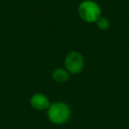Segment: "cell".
I'll return each instance as SVG.
<instances>
[{
    "label": "cell",
    "instance_id": "6da1fadb",
    "mask_svg": "<svg viewBox=\"0 0 129 129\" xmlns=\"http://www.w3.org/2000/svg\"><path fill=\"white\" fill-rule=\"evenodd\" d=\"M47 117L50 123L63 125L71 118V108L64 102L52 103L47 110Z\"/></svg>",
    "mask_w": 129,
    "mask_h": 129
},
{
    "label": "cell",
    "instance_id": "7a4b0ae2",
    "mask_svg": "<svg viewBox=\"0 0 129 129\" xmlns=\"http://www.w3.org/2000/svg\"><path fill=\"white\" fill-rule=\"evenodd\" d=\"M78 13L81 20L88 23L96 22L102 15V10L99 5L93 0H84L79 5Z\"/></svg>",
    "mask_w": 129,
    "mask_h": 129
},
{
    "label": "cell",
    "instance_id": "3957f363",
    "mask_svg": "<svg viewBox=\"0 0 129 129\" xmlns=\"http://www.w3.org/2000/svg\"><path fill=\"white\" fill-rule=\"evenodd\" d=\"M64 67L71 74H78L83 71L85 67V60L83 56L76 50L68 52L64 57Z\"/></svg>",
    "mask_w": 129,
    "mask_h": 129
},
{
    "label": "cell",
    "instance_id": "277c9868",
    "mask_svg": "<svg viewBox=\"0 0 129 129\" xmlns=\"http://www.w3.org/2000/svg\"><path fill=\"white\" fill-rule=\"evenodd\" d=\"M30 104L33 109L36 111H45L50 107V102L45 95L42 93H36L31 96Z\"/></svg>",
    "mask_w": 129,
    "mask_h": 129
},
{
    "label": "cell",
    "instance_id": "5b68a950",
    "mask_svg": "<svg viewBox=\"0 0 129 129\" xmlns=\"http://www.w3.org/2000/svg\"><path fill=\"white\" fill-rule=\"evenodd\" d=\"M52 78L56 82H66L70 78V74L64 68H57L52 73Z\"/></svg>",
    "mask_w": 129,
    "mask_h": 129
},
{
    "label": "cell",
    "instance_id": "8992f818",
    "mask_svg": "<svg viewBox=\"0 0 129 129\" xmlns=\"http://www.w3.org/2000/svg\"><path fill=\"white\" fill-rule=\"evenodd\" d=\"M95 23H96L97 27L99 29H101V30H107V29L110 28V26H111L110 20L107 18H105V17H102V16L96 20Z\"/></svg>",
    "mask_w": 129,
    "mask_h": 129
}]
</instances>
